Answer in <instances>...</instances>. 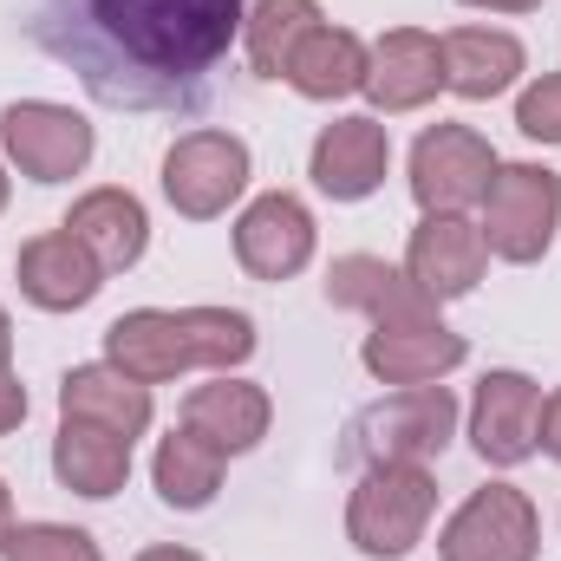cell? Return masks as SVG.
Wrapping results in <instances>:
<instances>
[{
	"label": "cell",
	"instance_id": "1",
	"mask_svg": "<svg viewBox=\"0 0 561 561\" xmlns=\"http://www.w3.org/2000/svg\"><path fill=\"white\" fill-rule=\"evenodd\" d=\"M249 0H26L46 59L112 112H203Z\"/></svg>",
	"mask_w": 561,
	"mask_h": 561
},
{
	"label": "cell",
	"instance_id": "2",
	"mask_svg": "<svg viewBox=\"0 0 561 561\" xmlns=\"http://www.w3.org/2000/svg\"><path fill=\"white\" fill-rule=\"evenodd\" d=\"M255 353V320L236 307H138L105 327V359L138 386H163L176 373H229Z\"/></svg>",
	"mask_w": 561,
	"mask_h": 561
},
{
	"label": "cell",
	"instance_id": "3",
	"mask_svg": "<svg viewBox=\"0 0 561 561\" xmlns=\"http://www.w3.org/2000/svg\"><path fill=\"white\" fill-rule=\"evenodd\" d=\"M457 437V392L450 386H399L392 399L366 405L359 419L346 424L340 463H424L444 457V444Z\"/></svg>",
	"mask_w": 561,
	"mask_h": 561
},
{
	"label": "cell",
	"instance_id": "4",
	"mask_svg": "<svg viewBox=\"0 0 561 561\" xmlns=\"http://www.w3.org/2000/svg\"><path fill=\"white\" fill-rule=\"evenodd\" d=\"M437 477L424 463H373L359 470V490L346 503V542L366 561H405L431 529Z\"/></svg>",
	"mask_w": 561,
	"mask_h": 561
},
{
	"label": "cell",
	"instance_id": "5",
	"mask_svg": "<svg viewBox=\"0 0 561 561\" xmlns=\"http://www.w3.org/2000/svg\"><path fill=\"white\" fill-rule=\"evenodd\" d=\"M477 229L496 262H516V268L542 262L561 229V176L549 163H496Z\"/></svg>",
	"mask_w": 561,
	"mask_h": 561
},
{
	"label": "cell",
	"instance_id": "6",
	"mask_svg": "<svg viewBox=\"0 0 561 561\" xmlns=\"http://www.w3.org/2000/svg\"><path fill=\"white\" fill-rule=\"evenodd\" d=\"M0 150L7 163L26 176V183H72L85 163H92V125L72 112V105H53V99H13L0 112Z\"/></svg>",
	"mask_w": 561,
	"mask_h": 561
},
{
	"label": "cell",
	"instance_id": "7",
	"mask_svg": "<svg viewBox=\"0 0 561 561\" xmlns=\"http://www.w3.org/2000/svg\"><path fill=\"white\" fill-rule=\"evenodd\" d=\"M249 190V144L236 131H183L163 150V196L190 222H216Z\"/></svg>",
	"mask_w": 561,
	"mask_h": 561
},
{
	"label": "cell",
	"instance_id": "8",
	"mask_svg": "<svg viewBox=\"0 0 561 561\" xmlns=\"http://www.w3.org/2000/svg\"><path fill=\"white\" fill-rule=\"evenodd\" d=\"M536 549H542V523H536V503L516 483L470 490L463 510L437 536L444 561H536Z\"/></svg>",
	"mask_w": 561,
	"mask_h": 561
},
{
	"label": "cell",
	"instance_id": "9",
	"mask_svg": "<svg viewBox=\"0 0 561 561\" xmlns=\"http://www.w3.org/2000/svg\"><path fill=\"white\" fill-rule=\"evenodd\" d=\"M496 176V150L470 125H431L412 144V196L424 216H463L470 203H483Z\"/></svg>",
	"mask_w": 561,
	"mask_h": 561
},
{
	"label": "cell",
	"instance_id": "10",
	"mask_svg": "<svg viewBox=\"0 0 561 561\" xmlns=\"http://www.w3.org/2000/svg\"><path fill=\"white\" fill-rule=\"evenodd\" d=\"M470 444L490 470H516L542 450V386L529 373H483L470 399Z\"/></svg>",
	"mask_w": 561,
	"mask_h": 561
},
{
	"label": "cell",
	"instance_id": "11",
	"mask_svg": "<svg viewBox=\"0 0 561 561\" xmlns=\"http://www.w3.org/2000/svg\"><path fill=\"white\" fill-rule=\"evenodd\" d=\"M313 209L287 190L255 196L242 216H236V262L255 280H294L313 262Z\"/></svg>",
	"mask_w": 561,
	"mask_h": 561
},
{
	"label": "cell",
	"instance_id": "12",
	"mask_svg": "<svg viewBox=\"0 0 561 561\" xmlns=\"http://www.w3.org/2000/svg\"><path fill=\"white\" fill-rule=\"evenodd\" d=\"M13 280H20V294H26L39 313H79V307L99 300L105 268L92 262V249H85L72 229H46V236L20 242Z\"/></svg>",
	"mask_w": 561,
	"mask_h": 561
},
{
	"label": "cell",
	"instance_id": "13",
	"mask_svg": "<svg viewBox=\"0 0 561 561\" xmlns=\"http://www.w3.org/2000/svg\"><path fill=\"white\" fill-rule=\"evenodd\" d=\"M392 170V138L379 118H333L320 138H313V157H307V176L320 196L333 203H366Z\"/></svg>",
	"mask_w": 561,
	"mask_h": 561
},
{
	"label": "cell",
	"instance_id": "14",
	"mask_svg": "<svg viewBox=\"0 0 561 561\" xmlns=\"http://www.w3.org/2000/svg\"><path fill=\"white\" fill-rule=\"evenodd\" d=\"M327 300L346 313H366L373 327H419L437 320V300L424 294L405 268H392L386 255H340L327 268Z\"/></svg>",
	"mask_w": 561,
	"mask_h": 561
},
{
	"label": "cell",
	"instance_id": "15",
	"mask_svg": "<svg viewBox=\"0 0 561 561\" xmlns=\"http://www.w3.org/2000/svg\"><path fill=\"white\" fill-rule=\"evenodd\" d=\"M490 268V249H483V229L463 222V216H424L405 242V275L419 280L424 294L444 307V300H463L477 294V280Z\"/></svg>",
	"mask_w": 561,
	"mask_h": 561
},
{
	"label": "cell",
	"instance_id": "16",
	"mask_svg": "<svg viewBox=\"0 0 561 561\" xmlns=\"http://www.w3.org/2000/svg\"><path fill=\"white\" fill-rule=\"evenodd\" d=\"M444 92V39H431L424 26H392L379 33L373 46V66H366V99L399 118V112H419Z\"/></svg>",
	"mask_w": 561,
	"mask_h": 561
},
{
	"label": "cell",
	"instance_id": "17",
	"mask_svg": "<svg viewBox=\"0 0 561 561\" xmlns=\"http://www.w3.org/2000/svg\"><path fill=\"white\" fill-rule=\"evenodd\" d=\"M470 359V340L450 333L444 320H419V327H373L359 346V366L379 386H437L444 373H457Z\"/></svg>",
	"mask_w": 561,
	"mask_h": 561
},
{
	"label": "cell",
	"instance_id": "18",
	"mask_svg": "<svg viewBox=\"0 0 561 561\" xmlns=\"http://www.w3.org/2000/svg\"><path fill=\"white\" fill-rule=\"evenodd\" d=\"M59 419L99 424V431L138 444L144 431H150V419H157V405H150V386H138L131 373H118L105 359V366H72L59 379Z\"/></svg>",
	"mask_w": 561,
	"mask_h": 561
},
{
	"label": "cell",
	"instance_id": "19",
	"mask_svg": "<svg viewBox=\"0 0 561 561\" xmlns=\"http://www.w3.org/2000/svg\"><path fill=\"white\" fill-rule=\"evenodd\" d=\"M59 229H72L85 249H92V262L105 268V275H125V268H138L144 249H150V216H144V203L131 190H85L72 209H66V222Z\"/></svg>",
	"mask_w": 561,
	"mask_h": 561
},
{
	"label": "cell",
	"instance_id": "20",
	"mask_svg": "<svg viewBox=\"0 0 561 561\" xmlns=\"http://www.w3.org/2000/svg\"><path fill=\"white\" fill-rule=\"evenodd\" d=\"M523 72H529V53H523L516 33H503V26H457V33H444V92L483 105V99H503Z\"/></svg>",
	"mask_w": 561,
	"mask_h": 561
},
{
	"label": "cell",
	"instance_id": "21",
	"mask_svg": "<svg viewBox=\"0 0 561 561\" xmlns=\"http://www.w3.org/2000/svg\"><path fill=\"white\" fill-rule=\"evenodd\" d=\"M183 424H190L196 437H209L222 457H242V450H255V444L268 437L275 399H268L262 386L222 373V379H209V386H196V392L183 399Z\"/></svg>",
	"mask_w": 561,
	"mask_h": 561
},
{
	"label": "cell",
	"instance_id": "22",
	"mask_svg": "<svg viewBox=\"0 0 561 561\" xmlns=\"http://www.w3.org/2000/svg\"><path fill=\"white\" fill-rule=\"evenodd\" d=\"M366 66H373V46L353 33V26H313L300 46H294V59H287V85L300 92V99H313V105H333V99H353V92H366Z\"/></svg>",
	"mask_w": 561,
	"mask_h": 561
},
{
	"label": "cell",
	"instance_id": "23",
	"mask_svg": "<svg viewBox=\"0 0 561 561\" xmlns=\"http://www.w3.org/2000/svg\"><path fill=\"white\" fill-rule=\"evenodd\" d=\"M53 477L85 496V503H105L131 483V444L99 431V424H79V419H59V437H53Z\"/></svg>",
	"mask_w": 561,
	"mask_h": 561
},
{
	"label": "cell",
	"instance_id": "24",
	"mask_svg": "<svg viewBox=\"0 0 561 561\" xmlns=\"http://www.w3.org/2000/svg\"><path fill=\"white\" fill-rule=\"evenodd\" d=\"M150 477H157V496H163L170 510H209L216 490H222V450L183 424V431H170V437L157 444Z\"/></svg>",
	"mask_w": 561,
	"mask_h": 561
},
{
	"label": "cell",
	"instance_id": "25",
	"mask_svg": "<svg viewBox=\"0 0 561 561\" xmlns=\"http://www.w3.org/2000/svg\"><path fill=\"white\" fill-rule=\"evenodd\" d=\"M320 26V0H255L249 20H242V46H249V66L255 79H280L294 46Z\"/></svg>",
	"mask_w": 561,
	"mask_h": 561
},
{
	"label": "cell",
	"instance_id": "26",
	"mask_svg": "<svg viewBox=\"0 0 561 561\" xmlns=\"http://www.w3.org/2000/svg\"><path fill=\"white\" fill-rule=\"evenodd\" d=\"M0 561H105V556L72 523H13L7 542H0Z\"/></svg>",
	"mask_w": 561,
	"mask_h": 561
},
{
	"label": "cell",
	"instance_id": "27",
	"mask_svg": "<svg viewBox=\"0 0 561 561\" xmlns=\"http://www.w3.org/2000/svg\"><path fill=\"white\" fill-rule=\"evenodd\" d=\"M516 131L536 138V144H561V72H542L516 99Z\"/></svg>",
	"mask_w": 561,
	"mask_h": 561
},
{
	"label": "cell",
	"instance_id": "28",
	"mask_svg": "<svg viewBox=\"0 0 561 561\" xmlns=\"http://www.w3.org/2000/svg\"><path fill=\"white\" fill-rule=\"evenodd\" d=\"M20 424H26V386H20V373L7 366V373H0V437L20 431Z\"/></svg>",
	"mask_w": 561,
	"mask_h": 561
},
{
	"label": "cell",
	"instance_id": "29",
	"mask_svg": "<svg viewBox=\"0 0 561 561\" xmlns=\"http://www.w3.org/2000/svg\"><path fill=\"white\" fill-rule=\"evenodd\" d=\"M542 450H549V457L561 463V386L549 392V399H542Z\"/></svg>",
	"mask_w": 561,
	"mask_h": 561
},
{
	"label": "cell",
	"instance_id": "30",
	"mask_svg": "<svg viewBox=\"0 0 561 561\" xmlns=\"http://www.w3.org/2000/svg\"><path fill=\"white\" fill-rule=\"evenodd\" d=\"M463 7H483V13H536L542 0H463Z\"/></svg>",
	"mask_w": 561,
	"mask_h": 561
},
{
	"label": "cell",
	"instance_id": "31",
	"mask_svg": "<svg viewBox=\"0 0 561 561\" xmlns=\"http://www.w3.org/2000/svg\"><path fill=\"white\" fill-rule=\"evenodd\" d=\"M138 561H203L196 549H176V542H163V549H144Z\"/></svg>",
	"mask_w": 561,
	"mask_h": 561
},
{
	"label": "cell",
	"instance_id": "32",
	"mask_svg": "<svg viewBox=\"0 0 561 561\" xmlns=\"http://www.w3.org/2000/svg\"><path fill=\"white\" fill-rule=\"evenodd\" d=\"M13 366V320H7V307H0V373Z\"/></svg>",
	"mask_w": 561,
	"mask_h": 561
},
{
	"label": "cell",
	"instance_id": "33",
	"mask_svg": "<svg viewBox=\"0 0 561 561\" xmlns=\"http://www.w3.org/2000/svg\"><path fill=\"white\" fill-rule=\"evenodd\" d=\"M7 529H13V496H7V483H0V542H7Z\"/></svg>",
	"mask_w": 561,
	"mask_h": 561
},
{
	"label": "cell",
	"instance_id": "34",
	"mask_svg": "<svg viewBox=\"0 0 561 561\" xmlns=\"http://www.w3.org/2000/svg\"><path fill=\"white\" fill-rule=\"evenodd\" d=\"M7 196H13V183H7V170H0V209H7Z\"/></svg>",
	"mask_w": 561,
	"mask_h": 561
}]
</instances>
